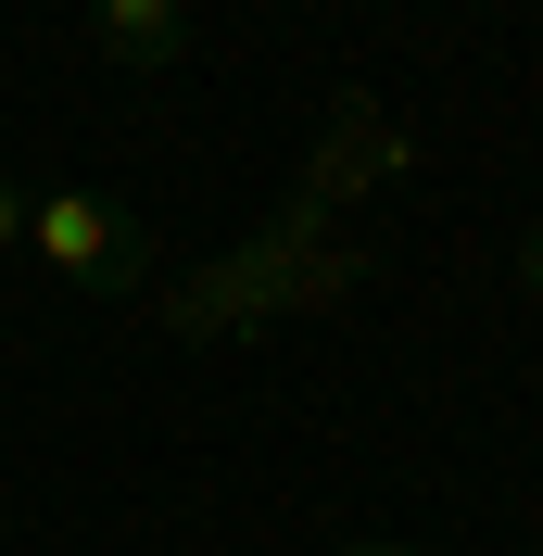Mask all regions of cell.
Returning a JSON list of instances; mask_svg holds the SVG:
<instances>
[{"label": "cell", "instance_id": "cell-1", "mask_svg": "<svg viewBox=\"0 0 543 556\" xmlns=\"http://www.w3.org/2000/svg\"><path fill=\"white\" fill-rule=\"evenodd\" d=\"M26 253L51 278H76V291H102V304H127L139 278H152V228L114 190H38L26 203Z\"/></svg>", "mask_w": 543, "mask_h": 556}, {"label": "cell", "instance_id": "cell-2", "mask_svg": "<svg viewBox=\"0 0 543 556\" xmlns=\"http://www.w3.org/2000/svg\"><path fill=\"white\" fill-rule=\"evenodd\" d=\"M89 38H102V64L165 76L177 51H190V0H89Z\"/></svg>", "mask_w": 543, "mask_h": 556}, {"label": "cell", "instance_id": "cell-3", "mask_svg": "<svg viewBox=\"0 0 543 556\" xmlns=\"http://www.w3.org/2000/svg\"><path fill=\"white\" fill-rule=\"evenodd\" d=\"M26 203H38V190H26L13 165H0V253H26Z\"/></svg>", "mask_w": 543, "mask_h": 556}, {"label": "cell", "instance_id": "cell-4", "mask_svg": "<svg viewBox=\"0 0 543 556\" xmlns=\"http://www.w3.org/2000/svg\"><path fill=\"white\" fill-rule=\"evenodd\" d=\"M518 291H543V215H531V241H518Z\"/></svg>", "mask_w": 543, "mask_h": 556}, {"label": "cell", "instance_id": "cell-5", "mask_svg": "<svg viewBox=\"0 0 543 556\" xmlns=\"http://www.w3.org/2000/svg\"><path fill=\"white\" fill-rule=\"evenodd\" d=\"M341 556H417V544H341Z\"/></svg>", "mask_w": 543, "mask_h": 556}, {"label": "cell", "instance_id": "cell-6", "mask_svg": "<svg viewBox=\"0 0 543 556\" xmlns=\"http://www.w3.org/2000/svg\"><path fill=\"white\" fill-rule=\"evenodd\" d=\"M0 544H13V519H0Z\"/></svg>", "mask_w": 543, "mask_h": 556}]
</instances>
